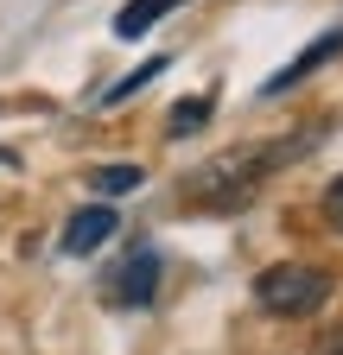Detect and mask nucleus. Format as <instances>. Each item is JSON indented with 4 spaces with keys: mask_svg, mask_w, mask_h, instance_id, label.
<instances>
[{
    "mask_svg": "<svg viewBox=\"0 0 343 355\" xmlns=\"http://www.w3.org/2000/svg\"><path fill=\"white\" fill-rule=\"evenodd\" d=\"M331 298V273L324 266H306V260H280L254 279V304L274 311V318H312V311Z\"/></svg>",
    "mask_w": 343,
    "mask_h": 355,
    "instance_id": "nucleus-1",
    "label": "nucleus"
},
{
    "mask_svg": "<svg viewBox=\"0 0 343 355\" xmlns=\"http://www.w3.org/2000/svg\"><path fill=\"white\" fill-rule=\"evenodd\" d=\"M159 254L153 248H140V254H127L115 273H108V304H121V311H140V304H153L159 298Z\"/></svg>",
    "mask_w": 343,
    "mask_h": 355,
    "instance_id": "nucleus-2",
    "label": "nucleus"
},
{
    "mask_svg": "<svg viewBox=\"0 0 343 355\" xmlns=\"http://www.w3.org/2000/svg\"><path fill=\"white\" fill-rule=\"evenodd\" d=\"M115 229H121V216H115L108 203H90V209H76V216L64 222L58 248H64V254H96L102 241H115Z\"/></svg>",
    "mask_w": 343,
    "mask_h": 355,
    "instance_id": "nucleus-3",
    "label": "nucleus"
},
{
    "mask_svg": "<svg viewBox=\"0 0 343 355\" xmlns=\"http://www.w3.org/2000/svg\"><path fill=\"white\" fill-rule=\"evenodd\" d=\"M337 51H343V32H324V38H312V44H306V51H299L292 64H280V70L267 76V89H261V96H286L292 83H306V76H312L318 64H331Z\"/></svg>",
    "mask_w": 343,
    "mask_h": 355,
    "instance_id": "nucleus-4",
    "label": "nucleus"
},
{
    "mask_svg": "<svg viewBox=\"0 0 343 355\" xmlns=\"http://www.w3.org/2000/svg\"><path fill=\"white\" fill-rule=\"evenodd\" d=\"M172 7H185V0H127V7L115 13V38H140V32H153Z\"/></svg>",
    "mask_w": 343,
    "mask_h": 355,
    "instance_id": "nucleus-5",
    "label": "nucleus"
},
{
    "mask_svg": "<svg viewBox=\"0 0 343 355\" xmlns=\"http://www.w3.org/2000/svg\"><path fill=\"white\" fill-rule=\"evenodd\" d=\"M140 184H147L140 165H96L90 171V191L96 197H127V191H140Z\"/></svg>",
    "mask_w": 343,
    "mask_h": 355,
    "instance_id": "nucleus-6",
    "label": "nucleus"
},
{
    "mask_svg": "<svg viewBox=\"0 0 343 355\" xmlns=\"http://www.w3.org/2000/svg\"><path fill=\"white\" fill-rule=\"evenodd\" d=\"M153 76H165V58H147V64H140V70H134V76H121V83H115V89H102V108H121V102H127V96H140V89H147V83H153Z\"/></svg>",
    "mask_w": 343,
    "mask_h": 355,
    "instance_id": "nucleus-7",
    "label": "nucleus"
},
{
    "mask_svg": "<svg viewBox=\"0 0 343 355\" xmlns=\"http://www.w3.org/2000/svg\"><path fill=\"white\" fill-rule=\"evenodd\" d=\"M203 121H210V96H191V102H178V108L165 114V133H172V140H185V133H197Z\"/></svg>",
    "mask_w": 343,
    "mask_h": 355,
    "instance_id": "nucleus-8",
    "label": "nucleus"
},
{
    "mask_svg": "<svg viewBox=\"0 0 343 355\" xmlns=\"http://www.w3.org/2000/svg\"><path fill=\"white\" fill-rule=\"evenodd\" d=\"M324 222H331V229L343 235V171H337L331 184H324Z\"/></svg>",
    "mask_w": 343,
    "mask_h": 355,
    "instance_id": "nucleus-9",
    "label": "nucleus"
},
{
    "mask_svg": "<svg viewBox=\"0 0 343 355\" xmlns=\"http://www.w3.org/2000/svg\"><path fill=\"white\" fill-rule=\"evenodd\" d=\"M324 355H343V330H331V336H324Z\"/></svg>",
    "mask_w": 343,
    "mask_h": 355,
    "instance_id": "nucleus-10",
    "label": "nucleus"
}]
</instances>
